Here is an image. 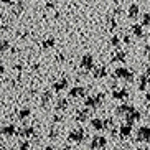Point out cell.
Listing matches in <instances>:
<instances>
[{
  "label": "cell",
  "instance_id": "cell-19",
  "mask_svg": "<svg viewBox=\"0 0 150 150\" xmlns=\"http://www.w3.org/2000/svg\"><path fill=\"white\" fill-rule=\"evenodd\" d=\"M61 117H59V115H54V122H61Z\"/></svg>",
  "mask_w": 150,
  "mask_h": 150
},
{
  "label": "cell",
  "instance_id": "cell-25",
  "mask_svg": "<svg viewBox=\"0 0 150 150\" xmlns=\"http://www.w3.org/2000/svg\"><path fill=\"white\" fill-rule=\"evenodd\" d=\"M137 150H144V149H137Z\"/></svg>",
  "mask_w": 150,
  "mask_h": 150
},
{
  "label": "cell",
  "instance_id": "cell-24",
  "mask_svg": "<svg viewBox=\"0 0 150 150\" xmlns=\"http://www.w3.org/2000/svg\"><path fill=\"white\" fill-rule=\"evenodd\" d=\"M0 150H8V149H5V147H2V149H0Z\"/></svg>",
  "mask_w": 150,
  "mask_h": 150
},
{
  "label": "cell",
  "instance_id": "cell-5",
  "mask_svg": "<svg viewBox=\"0 0 150 150\" xmlns=\"http://www.w3.org/2000/svg\"><path fill=\"white\" fill-rule=\"evenodd\" d=\"M119 132L122 137H129L130 134H132V124H124L122 127L119 129Z\"/></svg>",
  "mask_w": 150,
  "mask_h": 150
},
{
  "label": "cell",
  "instance_id": "cell-11",
  "mask_svg": "<svg viewBox=\"0 0 150 150\" xmlns=\"http://www.w3.org/2000/svg\"><path fill=\"white\" fill-rule=\"evenodd\" d=\"M71 97H81L84 96V89L83 88H73L71 89V93H69Z\"/></svg>",
  "mask_w": 150,
  "mask_h": 150
},
{
  "label": "cell",
  "instance_id": "cell-22",
  "mask_svg": "<svg viewBox=\"0 0 150 150\" xmlns=\"http://www.w3.org/2000/svg\"><path fill=\"white\" fill-rule=\"evenodd\" d=\"M4 71H5V68H4V64L0 63V73H4Z\"/></svg>",
  "mask_w": 150,
  "mask_h": 150
},
{
  "label": "cell",
  "instance_id": "cell-16",
  "mask_svg": "<svg viewBox=\"0 0 150 150\" xmlns=\"http://www.w3.org/2000/svg\"><path fill=\"white\" fill-rule=\"evenodd\" d=\"M91 64H93V59H91L89 56H86V58L83 59V66H84V68H91Z\"/></svg>",
  "mask_w": 150,
  "mask_h": 150
},
{
  "label": "cell",
  "instance_id": "cell-3",
  "mask_svg": "<svg viewBox=\"0 0 150 150\" xmlns=\"http://www.w3.org/2000/svg\"><path fill=\"white\" fill-rule=\"evenodd\" d=\"M137 140L139 142H149L150 140V127L149 125H142L137 129Z\"/></svg>",
  "mask_w": 150,
  "mask_h": 150
},
{
  "label": "cell",
  "instance_id": "cell-4",
  "mask_svg": "<svg viewBox=\"0 0 150 150\" xmlns=\"http://www.w3.org/2000/svg\"><path fill=\"white\" fill-rule=\"evenodd\" d=\"M17 132L18 130H17V127H15L13 124H7V125H4V127L0 129V134L5 135V137H13Z\"/></svg>",
  "mask_w": 150,
  "mask_h": 150
},
{
  "label": "cell",
  "instance_id": "cell-9",
  "mask_svg": "<svg viewBox=\"0 0 150 150\" xmlns=\"http://www.w3.org/2000/svg\"><path fill=\"white\" fill-rule=\"evenodd\" d=\"M88 117H89V110L88 109H83V110H78V112H76V120H79V122L88 120Z\"/></svg>",
  "mask_w": 150,
  "mask_h": 150
},
{
  "label": "cell",
  "instance_id": "cell-20",
  "mask_svg": "<svg viewBox=\"0 0 150 150\" xmlns=\"http://www.w3.org/2000/svg\"><path fill=\"white\" fill-rule=\"evenodd\" d=\"M45 150H54V149H53V145H46V147H45Z\"/></svg>",
  "mask_w": 150,
  "mask_h": 150
},
{
  "label": "cell",
  "instance_id": "cell-10",
  "mask_svg": "<svg viewBox=\"0 0 150 150\" xmlns=\"http://www.w3.org/2000/svg\"><path fill=\"white\" fill-rule=\"evenodd\" d=\"M139 119H140V112H137V110H132L130 114L125 115V120H127V124H132V122H135V120H139Z\"/></svg>",
  "mask_w": 150,
  "mask_h": 150
},
{
  "label": "cell",
  "instance_id": "cell-8",
  "mask_svg": "<svg viewBox=\"0 0 150 150\" xmlns=\"http://www.w3.org/2000/svg\"><path fill=\"white\" fill-rule=\"evenodd\" d=\"M102 99V96H97V97H88L86 99V106L88 107H97L99 106V101Z\"/></svg>",
  "mask_w": 150,
  "mask_h": 150
},
{
  "label": "cell",
  "instance_id": "cell-18",
  "mask_svg": "<svg viewBox=\"0 0 150 150\" xmlns=\"http://www.w3.org/2000/svg\"><path fill=\"white\" fill-rule=\"evenodd\" d=\"M18 150H30V144L28 142H22L20 147H18Z\"/></svg>",
  "mask_w": 150,
  "mask_h": 150
},
{
  "label": "cell",
  "instance_id": "cell-6",
  "mask_svg": "<svg viewBox=\"0 0 150 150\" xmlns=\"http://www.w3.org/2000/svg\"><path fill=\"white\" fill-rule=\"evenodd\" d=\"M91 127L94 130H102L106 125H104V120L102 119H91Z\"/></svg>",
  "mask_w": 150,
  "mask_h": 150
},
{
  "label": "cell",
  "instance_id": "cell-2",
  "mask_svg": "<svg viewBox=\"0 0 150 150\" xmlns=\"http://www.w3.org/2000/svg\"><path fill=\"white\" fill-rule=\"evenodd\" d=\"M68 139H69V142H76V144H81V142L86 139V134H84V130L81 127L78 129H73L69 132V135H68Z\"/></svg>",
  "mask_w": 150,
  "mask_h": 150
},
{
  "label": "cell",
  "instance_id": "cell-23",
  "mask_svg": "<svg viewBox=\"0 0 150 150\" xmlns=\"http://www.w3.org/2000/svg\"><path fill=\"white\" fill-rule=\"evenodd\" d=\"M4 2H5V4H8V2H12V0H4Z\"/></svg>",
  "mask_w": 150,
  "mask_h": 150
},
{
  "label": "cell",
  "instance_id": "cell-13",
  "mask_svg": "<svg viewBox=\"0 0 150 150\" xmlns=\"http://www.w3.org/2000/svg\"><path fill=\"white\" fill-rule=\"evenodd\" d=\"M30 114H31L30 109H22L20 112H18V119H20V120H25V119H28V117H30Z\"/></svg>",
  "mask_w": 150,
  "mask_h": 150
},
{
  "label": "cell",
  "instance_id": "cell-15",
  "mask_svg": "<svg viewBox=\"0 0 150 150\" xmlns=\"http://www.w3.org/2000/svg\"><path fill=\"white\" fill-rule=\"evenodd\" d=\"M50 101H51V93H45L43 96H41V102H43V104H48Z\"/></svg>",
  "mask_w": 150,
  "mask_h": 150
},
{
  "label": "cell",
  "instance_id": "cell-14",
  "mask_svg": "<svg viewBox=\"0 0 150 150\" xmlns=\"http://www.w3.org/2000/svg\"><path fill=\"white\" fill-rule=\"evenodd\" d=\"M64 88H66V81H64V79L54 84V91H61V89H64Z\"/></svg>",
  "mask_w": 150,
  "mask_h": 150
},
{
  "label": "cell",
  "instance_id": "cell-7",
  "mask_svg": "<svg viewBox=\"0 0 150 150\" xmlns=\"http://www.w3.org/2000/svg\"><path fill=\"white\" fill-rule=\"evenodd\" d=\"M33 132H35V130H33V127L27 125V127H22L17 134H18L20 137H30V135H33Z\"/></svg>",
  "mask_w": 150,
  "mask_h": 150
},
{
  "label": "cell",
  "instance_id": "cell-12",
  "mask_svg": "<svg viewBox=\"0 0 150 150\" xmlns=\"http://www.w3.org/2000/svg\"><path fill=\"white\" fill-rule=\"evenodd\" d=\"M54 107H56V110H64L68 107V101H66V99H58L56 106H54Z\"/></svg>",
  "mask_w": 150,
  "mask_h": 150
},
{
  "label": "cell",
  "instance_id": "cell-1",
  "mask_svg": "<svg viewBox=\"0 0 150 150\" xmlns=\"http://www.w3.org/2000/svg\"><path fill=\"white\" fill-rule=\"evenodd\" d=\"M107 144L106 137L102 135H94L93 139H91V142H89V149L91 150H99V149H104Z\"/></svg>",
  "mask_w": 150,
  "mask_h": 150
},
{
  "label": "cell",
  "instance_id": "cell-21",
  "mask_svg": "<svg viewBox=\"0 0 150 150\" xmlns=\"http://www.w3.org/2000/svg\"><path fill=\"white\" fill-rule=\"evenodd\" d=\"M61 150H73V147H69V145H66V147H63Z\"/></svg>",
  "mask_w": 150,
  "mask_h": 150
},
{
  "label": "cell",
  "instance_id": "cell-17",
  "mask_svg": "<svg viewBox=\"0 0 150 150\" xmlns=\"http://www.w3.org/2000/svg\"><path fill=\"white\" fill-rule=\"evenodd\" d=\"M8 50V41H0V53H4Z\"/></svg>",
  "mask_w": 150,
  "mask_h": 150
}]
</instances>
